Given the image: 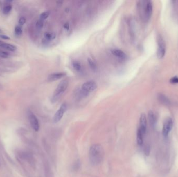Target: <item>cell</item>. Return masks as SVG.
Segmentation results:
<instances>
[{"mask_svg":"<svg viewBox=\"0 0 178 177\" xmlns=\"http://www.w3.org/2000/svg\"><path fill=\"white\" fill-rule=\"evenodd\" d=\"M104 156L103 147L100 144L93 145L89 150V159L91 164L97 166L102 162Z\"/></svg>","mask_w":178,"mask_h":177,"instance_id":"cell-1","label":"cell"},{"mask_svg":"<svg viewBox=\"0 0 178 177\" xmlns=\"http://www.w3.org/2000/svg\"><path fill=\"white\" fill-rule=\"evenodd\" d=\"M68 86V81L66 79L63 80L58 85L57 87L56 88L54 92L52 101L53 102H56L59 98L63 95L67 89Z\"/></svg>","mask_w":178,"mask_h":177,"instance_id":"cell-2","label":"cell"},{"mask_svg":"<svg viewBox=\"0 0 178 177\" xmlns=\"http://www.w3.org/2000/svg\"><path fill=\"white\" fill-rule=\"evenodd\" d=\"M144 4L142 6L143 8V11L142 14L143 17L145 20L148 21L152 15L153 13V3L151 1H144Z\"/></svg>","mask_w":178,"mask_h":177,"instance_id":"cell-3","label":"cell"},{"mask_svg":"<svg viewBox=\"0 0 178 177\" xmlns=\"http://www.w3.org/2000/svg\"><path fill=\"white\" fill-rule=\"evenodd\" d=\"M157 57L159 59L163 58L166 54V44L163 38L161 36H159L157 40Z\"/></svg>","mask_w":178,"mask_h":177,"instance_id":"cell-4","label":"cell"},{"mask_svg":"<svg viewBox=\"0 0 178 177\" xmlns=\"http://www.w3.org/2000/svg\"><path fill=\"white\" fill-rule=\"evenodd\" d=\"M173 128V121L171 117L167 118L163 123V135L164 137L167 138L169 134L170 133L171 130Z\"/></svg>","mask_w":178,"mask_h":177,"instance_id":"cell-5","label":"cell"},{"mask_svg":"<svg viewBox=\"0 0 178 177\" xmlns=\"http://www.w3.org/2000/svg\"><path fill=\"white\" fill-rule=\"evenodd\" d=\"M97 85L94 81H89L84 83L81 86V90L83 92L89 95L90 92H92L97 88Z\"/></svg>","mask_w":178,"mask_h":177,"instance_id":"cell-6","label":"cell"},{"mask_svg":"<svg viewBox=\"0 0 178 177\" xmlns=\"http://www.w3.org/2000/svg\"><path fill=\"white\" fill-rule=\"evenodd\" d=\"M67 105L65 103H64L54 115L53 118L54 122L56 123L60 122L63 118L64 115L67 111Z\"/></svg>","mask_w":178,"mask_h":177,"instance_id":"cell-7","label":"cell"},{"mask_svg":"<svg viewBox=\"0 0 178 177\" xmlns=\"http://www.w3.org/2000/svg\"><path fill=\"white\" fill-rule=\"evenodd\" d=\"M29 119L31 127L35 132H38L40 129V124L37 117L32 112L29 113Z\"/></svg>","mask_w":178,"mask_h":177,"instance_id":"cell-8","label":"cell"},{"mask_svg":"<svg viewBox=\"0 0 178 177\" xmlns=\"http://www.w3.org/2000/svg\"><path fill=\"white\" fill-rule=\"evenodd\" d=\"M147 128V120L145 114H142L141 115L140 118V123H139V127L138 129L140 130L143 134H145Z\"/></svg>","mask_w":178,"mask_h":177,"instance_id":"cell-9","label":"cell"},{"mask_svg":"<svg viewBox=\"0 0 178 177\" xmlns=\"http://www.w3.org/2000/svg\"><path fill=\"white\" fill-rule=\"evenodd\" d=\"M65 73H55L51 74L49 75L48 77V80L49 81H54L56 80H59V79L63 78V77H64L65 76Z\"/></svg>","mask_w":178,"mask_h":177,"instance_id":"cell-10","label":"cell"},{"mask_svg":"<svg viewBox=\"0 0 178 177\" xmlns=\"http://www.w3.org/2000/svg\"><path fill=\"white\" fill-rule=\"evenodd\" d=\"M0 48H4L8 50H10L11 52H14L16 50L17 48L15 46V45L6 43L3 42L2 41H0Z\"/></svg>","mask_w":178,"mask_h":177,"instance_id":"cell-11","label":"cell"},{"mask_svg":"<svg viewBox=\"0 0 178 177\" xmlns=\"http://www.w3.org/2000/svg\"><path fill=\"white\" fill-rule=\"evenodd\" d=\"M111 52L113 55L117 57L120 58H125L126 57V55L125 52L119 49H117V48L112 49L111 50Z\"/></svg>","mask_w":178,"mask_h":177,"instance_id":"cell-12","label":"cell"},{"mask_svg":"<svg viewBox=\"0 0 178 177\" xmlns=\"http://www.w3.org/2000/svg\"><path fill=\"white\" fill-rule=\"evenodd\" d=\"M144 136V135L143 134V132H142L139 129H138V132H137L136 140H137L138 145L140 146H141L143 145Z\"/></svg>","mask_w":178,"mask_h":177,"instance_id":"cell-13","label":"cell"},{"mask_svg":"<svg viewBox=\"0 0 178 177\" xmlns=\"http://www.w3.org/2000/svg\"><path fill=\"white\" fill-rule=\"evenodd\" d=\"M148 120L150 124L152 126H154L156 123V117L154 113L152 111H150L148 114Z\"/></svg>","mask_w":178,"mask_h":177,"instance_id":"cell-14","label":"cell"},{"mask_svg":"<svg viewBox=\"0 0 178 177\" xmlns=\"http://www.w3.org/2000/svg\"><path fill=\"white\" fill-rule=\"evenodd\" d=\"M44 38L47 41H51L55 39L56 34L54 33L46 32L44 33Z\"/></svg>","mask_w":178,"mask_h":177,"instance_id":"cell-15","label":"cell"},{"mask_svg":"<svg viewBox=\"0 0 178 177\" xmlns=\"http://www.w3.org/2000/svg\"><path fill=\"white\" fill-rule=\"evenodd\" d=\"M88 64L89 65L90 67L91 68V69L93 71H96L97 69V66H96V63L92 59H91L90 58H88Z\"/></svg>","mask_w":178,"mask_h":177,"instance_id":"cell-16","label":"cell"},{"mask_svg":"<svg viewBox=\"0 0 178 177\" xmlns=\"http://www.w3.org/2000/svg\"><path fill=\"white\" fill-rule=\"evenodd\" d=\"M73 67L75 70H76L77 71H80L82 70V66L81 65L80 63L77 61H74L72 63Z\"/></svg>","mask_w":178,"mask_h":177,"instance_id":"cell-17","label":"cell"},{"mask_svg":"<svg viewBox=\"0 0 178 177\" xmlns=\"http://www.w3.org/2000/svg\"><path fill=\"white\" fill-rule=\"evenodd\" d=\"M50 14V13L48 11H46V12H43L42 14H41L40 15V19L44 21L46 18H48V17Z\"/></svg>","mask_w":178,"mask_h":177,"instance_id":"cell-18","label":"cell"},{"mask_svg":"<svg viewBox=\"0 0 178 177\" xmlns=\"http://www.w3.org/2000/svg\"><path fill=\"white\" fill-rule=\"evenodd\" d=\"M12 6L11 5H6L3 8V13L5 15H7L12 10Z\"/></svg>","mask_w":178,"mask_h":177,"instance_id":"cell-19","label":"cell"},{"mask_svg":"<svg viewBox=\"0 0 178 177\" xmlns=\"http://www.w3.org/2000/svg\"><path fill=\"white\" fill-rule=\"evenodd\" d=\"M15 34L18 36L21 35L22 33H23V30L22 28L19 25L16 26L15 28Z\"/></svg>","mask_w":178,"mask_h":177,"instance_id":"cell-20","label":"cell"},{"mask_svg":"<svg viewBox=\"0 0 178 177\" xmlns=\"http://www.w3.org/2000/svg\"><path fill=\"white\" fill-rule=\"evenodd\" d=\"M43 23H44V21L39 19V20H38L36 23V27L38 29H42L43 26Z\"/></svg>","mask_w":178,"mask_h":177,"instance_id":"cell-21","label":"cell"},{"mask_svg":"<svg viewBox=\"0 0 178 177\" xmlns=\"http://www.w3.org/2000/svg\"><path fill=\"white\" fill-rule=\"evenodd\" d=\"M10 57V54L4 51H0V57L7 58Z\"/></svg>","mask_w":178,"mask_h":177,"instance_id":"cell-22","label":"cell"},{"mask_svg":"<svg viewBox=\"0 0 178 177\" xmlns=\"http://www.w3.org/2000/svg\"><path fill=\"white\" fill-rule=\"evenodd\" d=\"M26 21V19L25 18L22 17L19 19L18 23L20 25H24Z\"/></svg>","mask_w":178,"mask_h":177,"instance_id":"cell-23","label":"cell"},{"mask_svg":"<svg viewBox=\"0 0 178 177\" xmlns=\"http://www.w3.org/2000/svg\"><path fill=\"white\" fill-rule=\"evenodd\" d=\"M170 82L172 84H178V77L175 76L171 79Z\"/></svg>","mask_w":178,"mask_h":177,"instance_id":"cell-24","label":"cell"},{"mask_svg":"<svg viewBox=\"0 0 178 177\" xmlns=\"http://www.w3.org/2000/svg\"><path fill=\"white\" fill-rule=\"evenodd\" d=\"M0 38L5 40H8L10 39V38L9 37H8L7 35H4V34H0Z\"/></svg>","mask_w":178,"mask_h":177,"instance_id":"cell-25","label":"cell"},{"mask_svg":"<svg viewBox=\"0 0 178 177\" xmlns=\"http://www.w3.org/2000/svg\"><path fill=\"white\" fill-rule=\"evenodd\" d=\"M64 28L65 29H66V30H69V28H70L69 23H65L64 25Z\"/></svg>","mask_w":178,"mask_h":177,"instance_id":"cell-26","label":"cell"},{"mask_svg":"<svg viewBox=\"0 0 178 177\" xmlns=\"http://www.w3.org/2000/svg\"><path fill=\"white\" fill-rule=\"evenodd\" d=\"M3 32L2 30L0 29V33H2Z\"/></svg>","mask_w":178,"mask_h":177,"instance_id":"cell-27","label":"cell"}]
</instances>
